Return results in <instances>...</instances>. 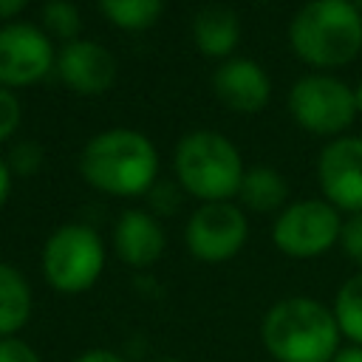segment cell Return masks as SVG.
<instances>
[{"instance_id":"obj_1","label":"cell","mask_w":362,"mask_h":362,"mask_svg":"<svg viewBox=\"0 0 362 362\" xmlns=\"http://www.w3.org/2000/svg\"><path fill=\"white\" fill-rule=\"evenodd\" d=\"M82 181L110 198H141L158 181V150L133 127H107L90 136L79 153Z\"/></svg>"},{"instance_id":"obj_2","label":"cell","mask_w":362,"mask_h":362,"mask_svg":"<svg viewBox=\"0 0 362 362\" xmlns=\"http://www.w3.org/2000/svg\"><path fill=\"white\" fill-rule=\"evenodd\" d=\"M260 342L274 362H331L342 348L331 305L291 294L269 305L260 320Z\"/></svg>"},{"instance_id":"obj_3","label":"cell","mask_w":362,"mask_h":362,"mask_svg":"<svg viewBox=\"0 0 362 362\" xmlns=\"http://www.w3.org/2000/svg\"><path fill=\"white\" fill-rule=\"evenodd\" d=\"M288 45L317 71L342 68L362 51V14L351 0H308L288 23Z\"/></svg>"},{"instance_id":"obj_4","label":"cell","mask_w":362,"mask_h":362,"mask_svg":"<svg viewBox=\"0 0 362 362\" xmlns=\"http://www.w3.org/2000/svg\"><path fill=\"white\" fill-rule=\"evenodd\" d=\"M173 170L178 187L201 204L238 198L246 173L235 141L221 130L209 127L189 130L187 136H181V141L175 144Z\"/></svg>"},{"instance_id":"obj_5","label":"cell","mask_w":362,"mask_h":362,"mask_svg":"<svg viewBox=\"0 0 362 362\" xmlns=\"http://www.w3.org/2000/svg\"><path fill=\"white\" fill-rule=\"evenodd\" d=\"M107 263V249L99 232L88 223H62L57 226L40 252V269L48 288L57 294L74 297L90 291Z\"/></svg>"},{"instance_id":"obj_6","label":"cell","mask_w":362,"mask_h":362,"mask_svg":"<svg viewBox=\"0 0 362 362\" xmlns=\"http://www.w3.org/2000/svg\"><path fill=\"white\" fill-rule=\"evenodd\" d=\"M288 113L297 122V127L314 136H325L328 141L342 136L359 116L354 88L325 71L305 74L291 85Z\"/></svg>"},{"instance_id":"obj_7","label":"cell","mask_w":362,"mask_h":362,"mask_svg":"<svg viewBox=\"0 0 362 362\" xmlns=\"http://www.w3.org/2000/svg\"><path fill=\"white\" fill-rule=\"evenodd\" d=\"M342 212L325 198L286 204L272 223V243L291 260H314L339 243Z\"/></svg>"},{"instance_id":"obj_8","label":"cell","mask_w":362,"mask_h":362,"mask_svg":"<svg viewBox=\"0 0 362 362\" xmlns=\"http://www.w3.org/2000/svg\"><path fill=\"white\" fill-rule=\"evenodd\" d=\"M249 240V218L232 201L201 204L184 223V246L201 263H226Z\"/></svg>"},{"instance_id":"obj_9","label":"cell","mask_w":362,"mask_h":362,"mask_svg":"<svg viewBox=\"0 0 362 362\" xmlns=\"http://www.w3.org/2000/svg\"><path fill=\"white\" fill-rule=\"evenodd\" d=\"M57 68L54 40L34 23L0 25V85L8 90L31 88Z\"/></svg>"},{"instance_id":"obj_10","label":"cell","mask_w":362,"mask_h":362,"mask_svg":"<svg viewBox=\"0 0 362 362\" xmlns=\"http://www.w3.org/2000/svg\"><path fill=\"white\" fill-rule=\"evenodd\" d=\"M322 198L345 215L362 212V136L331 139L317 158Z\"/></svg>"},{"instance_id":"obj_11","label":"cell","mask_w":362,"mask_h":362,"mask_svg":"<svg viewBox=\"0 0 362 362\" xmlns=\"http://www.w3.org/2000/svg\"><path fill=\"white\" fill-rule=\"evenodd\" d=\"M57 76L79 96H102L116 82V57L96 40L76 37L57 51Z\"/></svg>"},{"instance_id":"obj_12","label":"cell","mask_w":362,"mask_h":362,"mask_svg":"<svg viewBox=\"0 0 362 362\" xmlns=\"http://www.w3.org/2000/svg\"><path fill=\"white\" fill-rule=\"evenodd\" d=\"M215 99L243 116L260 113L272 99V79L260 62L252 57H229L212 74Z\"/></svg>"},{"instance_id":"obj_13","label":"cell","mask_w":362,"mask_h":362,"mask_svg":"<svg viewBox=\"0 0 362 362\" xmlns=\"http://www.w3.org/2000/svg\"><path fill=\"white\" fill-rule=\"evenodd\" d=\"M116 257L130 269H150L161 260L167 249V235L161 221L150 209H124L110 235Z\"/></svg>"},{"instance_id":"obj_14","label":"cell","mask_w":362,"mask_h":362,"mask_svg":"<svg viewBox=\"0 0 362 362\" xmlns=\"http://www.w3.org/2000/svg\"><path fill=\"white\" fill-rule=\"evenodd\" d=\"M240 40V17L235 8L209 3L195 11L192 17V42L204 57L229 59Z\"/></svg>"},{"instance_id":"obj_15","label":"cell","mask_w":362,"mask_h":362,"mask_svg":"<svg viewBox=\"0 0 362 362\" xmlns=\"http://www.w3.org/2000/svg\"><path fill=\"white\" fill-rule=\"evenodd\" d=\"M31 314H34V291L28 277L17 266L0 260V339L20 337Z\"/></svg>"},{"instance_id":"obj_16","label":"cell","mask_w":362,"mask_h":362,"mask_svg":"<svg viewBox=\"0 0 362 362\" xmlns=\"http://www.w3.org/2000/svg\"><path fill=\"white\" fill-rule=\"evenodd\" d=\"M238 198L252 212H280L288 198L286 175L274 167H249L243 173Z\"/></svg>"},{"instance_id":"obj_17","label":"cell","mask_w":362,"mask_h":362,"mask_svg":"<svg viewBox=\"0 0 362 362\" xmlns=\"http://www.w3.org/2000/svg\"><path fill=\"white\" fill-rule=\"evenodd\" d=\"M102 17L122 31H147L164 14V0H96Z\"/></svg>"},{"instance_id":"obj_18","label":"cell","mask_w":362,"mask_h":362,"mask_svg":"<svg viewBox=\"0 0 362 362\" xmlns=\"http://www.w3.org/2000/svg\"><path fill=\"white\" fill-rule=\"evenodd\" d=\"M331 311L342 334V342L362 345V269L342 280V286L334 294Z\"/></svg>"},{"instance_id":"obj_19","label":"cell","mask_w":362,"mask_h":362,"mask_svg":"<svg viewBox=\"0 0 362 362\" xmlns=\"http://www.w3.org/2000/svg\"><path fill=\"white\" fill-rule=\"evenodd\" d=\"M40 28L51 40H62V45H65V42L76 40L82 31L79 8L71 0H45V6L40 11Z\"/></svg>"},{"instance_id":"obj_20","label":"cell","mask_w":362,"mask_h":362,"mask_svg":"<svg viewBox=\"0 0 362 362\" xmlns=\"http://www.w3.org/2000/svg\"><path fill=\"white\" fill-rule=\"evenodd\" d=\"M42 161H45V153H42V147H40L37 141H31V139L14 141L11 150H8V156H6L8 170H11L14 175H23V178L40 173V170H42Z\"/></svg>"},{"instance_id":"obj_21","label":"cell","mask_w":362,"mask_h":362,"mask_svg":"<svg viewBox=\"0 0 362 362\" xmlns=\"http://www.w3.org/2000/svg\"><path fill=\"white\" fill-rule=\"evenodd\" d=\"M181 187H178V181H164V178H158L153 187H150V192L144 195L147 198V209L156 215V218H161V215H173V212H178V206H181Z\"/></svg>"},{"instance_id":"obj_22","label":"cell","mask_w":362,"mask_h":362,"mask_svg":"<svg viewBox=\"0 0 362 362\" xmlns=\"http://www.w3.org/2000/svg\"><path fill=\"white\" fill-rule=\"evenodd\" d=\"M337 246L342 249V255L351 263H356L362 269V212L342 218V229H339V243Z\"/></svg>"},{"instance_id":"obj_23","label":"cell","mask_w":362,"mask_h":362,"mask_svg":"<svg viewBox=\"0 0 362 362\" xmlns=\"http://www.w3.org/2000/svg\"><path fill=\"white\" fill-rule=\"evenodd\" d=\"M20 122H23V105L17 93L0 85V144L20 130Z\"/></svg>"},{"instance_id":"obj_24","label":"cell","mask_w":362,"mask_h":362,"mask_svg":"<svg viewBox=\"0 0 362 362\" xmlns=\"http://www.w3.org/2000/svg\"><path fill=\"white\" fill-rule=\"evenodd\" d=\"M0 362H42V356L23 337H3L0 339Z\"/></svg>"},{"instance_id":"obj_25","label":"cell","mask_w":362,"mask_h":362,"mask_svg":"<svg viewBox=\"0 0 362 362\" xmlns=\"http://www.w3.org/2000/svg\"><path fill=\"white\" fill-rule=\"evenodd\" d=\"M71 362H130V359H124V354H119L113 348H88V351L76 354Z\"/></svg>"},{"instance_id":"obj_26","label":"cell","mask_w":362,"mask_h":362,"mask_svg":"<svg viewBox=\"0 0 362 362\" xmlns=\"http://www.w3.org/2000/svg\"><path fill=\"white\" fill-rule=\"evenodd\" d=\"M28 6V0H0V23H14V17Z\"/></svg>"},{"instance_id":"obj_27","label":"cell","mask_w":362,"mask_h":362,"mask_svg":"<svg viewBox=\"0 0 362 362\" xmlns=\"http://www.w3.org/2000/svg\"><path fill=\"white\" fill-rule=\"evenodd\" d=\"M11 178H14V173L8 170L6 158H0V209L6 206V201L11 195Z\"/></svg>"},{"instance_id":"obj_28","label":"cell","mask_w":362,"mask_h":362,"mask_svg":"<svg viewBox=\"0 0 362 362\" xmlns=\"http://www.w3.org/2000/svg\"><path fill=\"white\" fill-rule=\"evenodd\" d=\"M331 362H362V345H348L342 342V348L337 351V356Z\"/></svg>"},{"instance_id":"obj_29","label":"cell","mask_w":362,"mask_h":362,"mask_svg":"<svg viewBox=\"0 0 362 362\" xmlns=\"http://www.w3.org/2000/svg\"><path fill=\"white\" fill-rule=\"evenodd\" d=\"M354 99H356V113L362 116V79H359L356 88H354Z\"/></svg>"},{"instance_id":"obj_30","label":"cell","mask_w":362,"mask_h":362,"mask_svg":"<svg viewBox=\"0 0 362 362\" xmlns=\"http://www.w3.org/2000/svg\"><path fill=\"white\" fill-rule=\"evenodd\" d=\"M153 362H184V359H178V356H158V359H153Z\"/></svg>"},{"instance_id":"obj_31","label":"cell","mask_w":362,"mask_h":362,"mask_svg":"<svg viewBox=\"0 0 362 362\" xmlns=\"http://www.w3.org/2000/svg\"><path fill=\"white\" fill-rule=\"evenodd\" d=\"M351 3H354V6L359 8V14H362V0H351Z\"/></svg>"}]
</instances>
